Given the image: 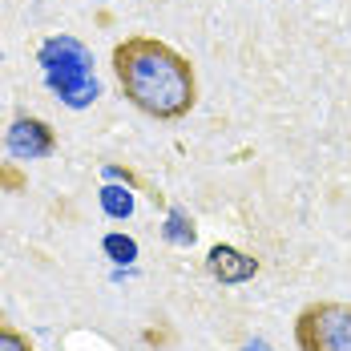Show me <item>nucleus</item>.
Instances as JSON below:
<instances>
[{
  "mask_svg": "<svg viewBox=\"0 0 351 351\" xmlns=\"http://www.w3.org/2000/svg\"><path fill=\"white\" fill-rule=\"evenodd\" d=\"M113 73L130 106L158 121H178L198 101L194 65L154 36H125L113 49Z\"/></svg>",
  "mask_w": 351,
  "mask_h": 351,
  "instance_id": "1",
  "label": "nucleus"
},
{
  "mask_svg": "<svg viewBox=\"0 0 351 351\" xmlns=\"http://www.w3.org/2000/svg\"><path fill=\"white\" fill-rule=\"evenodd\" d=\"M0 351H36L21 331H12V327H0Z\"/></svg>",
  "mask_w": 351,
  "mask_h": 351,
  "instance_id": "8",
  "label": "nucleus"
},
{
  "mask_svg": "<svg viewBox=\"0 0 351 351\" xmlns=\"http://www.w3.org/2000/svg\"><path fill=\"white\" fill-rule=\"evenodd\" d=\"M206 271H210L218 282H246L258 275V258H250L243 250H234V246H214L210 254H206Z\"/></svg>",
  "mask_w": 351,
  "mask_h": 351,
  "instance_id": "5",
  "label": "nucleus"
},
{
  "mask_svg": "<svg viewBox=\"0 0 351 351\" xmlns=\"http://www.w3.org/2000/svg\"><path fill=\"white\" fill-rule=\"evenodd\" d=\"M299 351H351V303H311L295 319Z\"/></svg>",
  "mask_w": 351,
  "mask_h": 351,
  "instance_id": "3",
  "label": "nucleus"
},
{
  "mask_svg": "<svg viewBox=\"0 0 351 351\" xmlns=\"http://www.w3.org/2000/svg\"><path fill=\"white\" fill-rule=\"evenodd\" d=\"M246 351H271V348H267V343H250Z\"/></svg>",
  "mask_w": 351,
  "mask_h": 351,
  "instance_id": "10",
  "label": "nucleus"
},
{
  "mask_svg": "<svg viewBox=\"0 0 351 351\" xmlns=\"http://www.w3.org/2000/svg\"><path fill=\"white\" fill-rule=\"evenodd\" d=\"M174 243H194V226H186V218H182V210L170 214V230H166Z\"/></svg>",
  "mask_w": 351,
  "mask_h": 351,
  "instance_id": "9",
  "label": "nucleus"
},
{
  "mask_svg": "<svg viewBox=\"0 0 351 351\" xmlns=\"http://www.w3.org/2000/svg\"><path fill=\"white\" fill-rule=\"evenodd\" d=\"M40 69L49 77L53 93L65 97V106L81 109L97 97V77H93V57L81 40L73 36H49L40 45Z\"/></svg>",
  "mask_w": 351,
  "mask_h": 351,
  "instance_id": "2",
  "label": "nucleus"
},
{
  "mask_svg": "<svg viewBox=\"0 0 351 351\" xmlns=\"http://www.w3.org/2000/svg\"><path fill=\"white\" fill-rule=\"evenodd\" d=\"M57 149V138L49 130V121L40 117H16L8 125V154L16 162H36V158H49Z\"/></svg>",
  "mask_w": 351,
  "mask_h": 351,
  "instance_id": "4",
  "label": "nucleus"
},
{
  "mask_svg": "<svg viewBox=\"0 0 351 351\" xmlns=\"http://www.w3.org/2000/svg\"><path fill=\"white\" fill-rule=\"evenodd\" d=\"M106 250L117 258V263H130V258H138V243H134V239H121V234H109V239H106Z\"/></svg>",
  "mask_w": 351,
  "mask_h": 351,
  "instance_id": "7",
  "label": "nucleus"
},
{
  "mask_svg": "<svg viewBox=\"0 0 351 351\" xmlns=\"http://www.w3.org/2000/svg\"><path fill=\"white\" fill-rule=\"evenodd\" d=\"M101 210H106L109 218H130V214H134V194L121 190V186H106V190H101Z\"/></svg>",
  "mask_w": 351,
  "mask_h": 351,
  "instance_id": "6",
  "label": "nucleus"
}]
</instances>
